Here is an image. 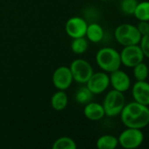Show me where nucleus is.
Instances as JSON below:
<instances>
[{
  "instance_id": "f257e3e1",
  "label": "nucleus",
  "mask_w": 149,
  "mask_h": 149,
  "mask_svg": "<svg viewBox=\"0 0 149 149\" xmlns=\"http://www.w3.org/2000/svg\"><path fill=\"white\" fill-rule=\"evenodd\" d=\"M119 115L127 128L142 129L149 124V107L135 101L125 104Z\"/></svg>"
},
{
  "instance_id": "f03ea898",
  "label": "nucleus",
  "mask_w": 149,
  "mask_h": 149,
  "mask_svg": "<svg viewBox=\"0 0 149 149\" xmlns=\"http://www.w3.org/2000/svg\"><path fill=\"white\" fill-rule=\"evenodd\" d=\"M96 62L102 71L110 74L120 68V54L113 47H102L96 54Z\"/></svg>"
},
{
  "instance_id": "7ed1b4c3",
  "label": "nucleus",
  "mask_w": 149,
  "mask_h": 149,
  "mask_svg": "<svg viewBox=\"0 0 149 149\" xmlns=\"http://www.w3.org/2000/svg\"><path fill=\"white\" fill-rule=\"evenodd\" d=\"M114 37L119 45L126 47L139 45L142 36L138 31L136 26L124 23L116 27L114 31Z\"/></svg>"
},
{
  "instance_id": "20e7f679",
  "label": "nucleus",
  "mask_w": 149,
  "mask_h": 149,
  "mask_svg": "<svg viewBox=\"0 0 149 149\" xmlns=\"http://www.w3.org/2000/svg\"><path fill=\"white\" fill-rule=\"evenodd\" d=\"M107 117H115L120 114L125 105V97L123 92L116 90L108 91L102 104Z\"/></svg>"
},
{
  "instance_id": "39448f33",
  "label": "nucleus",
  "mask_w": 149,
  "mask_h": 149,
  "mask_svg": "<svg viewBox=\"0 0 149 149\" xmlns=\"http://www.w3.org/2000/svg\"><path fill=\"white\" fill-rule=\"evenodd\" d=\"M73 80L80 84H85L94 73L91 64L82 58L74 59L69 65Z\"/></svg>"
},
{
  "instance_id": "423d86ee",
  "label": "nucleus",
  "mask_w": 149,
  "mask_h": 149,
  "mask_svg": "<svg viewBox=\"0 0 149 149\" xmlns=\"http://www.w3.org/2000/svg\"><path fill=\"white\" fill-rule=\"evenodd\" d=\"M118 140V145L123 148L135 149L142 144L144 140V134L140 129L127 128L119 134Z\"/></svg>"
},
{
  "instance_id": "0eeeda50",
  "label": "nucleus",
  "mask_w": 149,
  "mask_h": 149,
  "mask_svg": "<svg viewBox=\"0 0 149 149\" xmlns=\"http://www.w3.org/2000/svg\"><path fill=\"white\" fill-rule=\"evenodd\" d=\"M120 59L121 64L126 68H133L144 61L145 55L139 45H132L124 47L121 50Z\"/></svg>"
},
{
  "instance_id": "6e6552de",
  "label": "nucleus",
  "mask_w": 149,
  "mask_h": 149,
  "mask_svg": "<svg viewBox=\"0 0 149 149\" xmlns=\"http://www.w3.org/2000/svg\"><path fill=\"white\" fill-rule=\"evenodd\" d=\"M85 84L93 95H99L109 88L110 77L104 71L94 72Z\"/></svg>"
},
{
  "instance_id": "1a4fd4ad",
  "label": "nucleus",
  "mask_w": 149,
  "mask_h": 149,
  "mask_svg": "<svg viewBox=\"0 0 149 149\" xmlns=\"http://www.w3.org/2000/svg\"><path fill=\"white\" fill-rule=\"evenodd\" d=\"M73 77L69 67L60 66L53 73L52 83L58 91H67L73 84Z\"/></svg>"
},
{
  "instance_id": "9d476101",
  "label": "nucleus",
  "mask_w": 149,
  "mask_h": 149,
  "mask_svg": "<svg viewBox=\"0 0 149 149\" xmlns=\"http://www.w3.org/2000/svg\"><path fill=\"white\" fill-rule=\"evenodd\" d=\"M88 27V22L85 19L74 16L69 18L65 24V32L71 39L85 37L86 30Z\"/></svg>"
},
{
  "instance_id": "9b49d317",
  "label": "nucleus",
  "mask_w": 149,
  "mask_h": 149,
  "mask_svg": "<svg viewBox=\"0 0 149 149\" xmlns=\"http://www.w3.org/2000/svg\"><path fill=\"white\" fill-rule=\"evenodd\" d=\"M110 85L113 90L120 92H125L131 88V78L128 74L120 68L110 73Z\"/></svg>"
},
{
  "instance_id": "f8f14e48",
  "label": "nucleus",
  "mask_w": 149,
  "mask_h": 149,
  "mask_svg": "<svg viewBox=\"0 0 149 149\" xmlns=\"http://www.w3.org/2000/svg\"><path fill=\"white\" fill-rule=\"evenodd\" d=\"M132 95L135 102L143 105H149V83L136 81L132 87Z\"/></svg>"
},
{
  "instance_id": "ddd939ff",
  "label": "nucleus",
  "mask_w": 149,
  "mask_h": 149,
  "mask_svg": "<svg viewBox=\"0 0 149 149\" xmlns=\"http://www.w3.org/2000/svg\"><path fill=\"white\" fill-rule=\"evenodd\" d=\"M84 114L86 118L91 121H97L105 116L104 107L101 104L97 102H90L84 105Z\"/></svg>"
},
{
  "instance_id": "4468645a",
  "label": "nucleus",
  "mask_w": 149,
  "mask_h": 149,
  "mask_svg": "<svg viewBox=\"0 0 149 149\" xmlns=\"http://www.w3.org/2000/svg\"><path fill=\"white\" fill-rule=\"evenodd\" d=\"M86 39L92 43H99L104 37V31L101 25L97 22L88 24V27L85 33Z\"/></svg>"
},
{
  "instance_id": "2eb2a0df",
  "label": "nucleus",
  "mask_w": 149,
  "mask_h": 149,
  "mask_svg": "<svg viewBox=\"0 0 149 149\" xmlns=\"http://www.w3.org/2000/svg\"><path fill=\"white\" fill-rule=\"evenodd\" d=\"M52 108L56 111H63L68 103V97L65 91H58L54 92L50 99Z\"/></svg>"
},
{
  "instance_id": "dca6fc26",
  "label": "nucleus",
  "mask_w": 149,
  "mask_h": 149,
  "mask_svg": "<svg viewBox=\"0 0 149 149\" xmlns=\"http://www.w3.org/2000/svg\"><path fill=\"white\" fill-rule=\"evenodd\" d=\"M118 146V138L110 134L100 136L96 142V146L97 149H116Z\"/></svg>"
},
{
  "instance_id": "f3484780",
  "label": "nucleus",
  "mask_w": 149,
  "mask_h": 149,
  "mask_svg": "<svg viewBox=\"0 0 149 149\" xmlns=\"http://www.w3.org/2000/svg\"><path fill=\"white\" fill-rule=\"evenodd\" d=\"M93 96V93L88 89L86 85L81 86L76 91V93H74V101L80 104L85 105L92 101Z\"/></svg>"
},
{
  "instance_id": "a211bd4d",
  "label": "nucleus",
  "mask_w": 149,
  "mask_h": 149,
  "mask_svg": "<svg viewBox=\"0 0 149 149\" xmlns=\"http://www.w3.org/2000/svg\"><path fill=\"white\" fill-rule=\"evenodd\" d=\"M88 47H89V40L86 39V37L72 39L70 48L74 54H83L87 51Z\"/></svg>"
},
{
  "instance_id": "6ab92c4d",
  "label": "nucleus",
  "mask_w": 149,
  "mask_h": 149,
  "mask_svg": "<svg viewBox=\"0 0 149 149\" xmlns=\"http://www.w3.org/2000/svg\"><path fill=\"white\" fill-rule=\"evenodd\" d=\"M51 149H77V146L72 138L62 136L53 143Z\"/></svg>"
},
{
  "instance_id": "aec40b11",
  "label": "nucleus",
  "mask_w": 149,
  "mask_h": 149,
  "mask_svg": "<svg viewBox=\"0 0 149 149\" xmlns=\"http://www.w3.org/2000/svg\"><path fill=\"white\" fill-rule=\"evenodd\" d=\"M133 16L139 21H149V1L139 2Z\"/></svg>"
},
{
  "instance_id": "412c9836",
  "label": "nucleus",
  "mask_w": 149,
  "mask_h": 149,
  "mask_svg": "<svg viewBox=\"0 0 149 149\" xmlns=\"http://www.w3.org/2000/svg\"><path fill=\"white\" fill-rule=\"evenodd\" d=\"M133 68V77L135 78L136 81H146L149 72H148V66L144 62H140Z\"/></svg>"
},
{
  "instance_id": "4be33fe9",
  "label": "nucleus",
  "mask_w": 149,
  "mask_h": 149,
  "mask_svg": "<svg viewBox=\"0 0 149 149\" xmlns=\"http://www.w3.org/2000/svg\"><path fill=\"white\" fill-rule=\"evenodd\" d=\"M138 3V0H121L119 3V9L123 14L132 16L134 13Z\"/></svg>"
},
{
  "instance_id": "5701e85b",
  "label": "nucleus",
  "mask_w": 149,
  "mask_h": 149,
  "mask_svg": "<svg viewBox=\"0 0 149 149\" xmlns=\"http://www.w3.org/2000/svg\"><path fill=\"white\" fill-rule=\"evenodd\" d=\"M139 45L145 57L149 59V33L141 37V40H140V42Z\"/></svg>"
},
{
  "instance_id": "b1692460",
  "label": "nucleus",
  "mask_w": 149,
  "mask_h": 149,
  "mask_svg": "<svg viewBox=\"0 0 149 149\" xmlns=\"http://www.w3.org/2000/svg\"><path fill=\"white\" fill-rule=\"evenodd\" d=\"M138 31L141 34V36H144L146 34L149 33V22L148 21H139L136 26Z\"/></svg>"
},
{
  "instance_id": "393cba45",
  "label": "nucleus",
  "mask_w": 149,
  "mask_h": 149,
  "mask_svg": "<svg viewBox=\"0 0 149 149\" xmlns=\"http://www.w3.org/2000/svg\"><path fill=\"white\" fill-rule=\"evenodd\" d=\"M100 1H104V2H105V1H109V0H100Z\"/></svg>"
},
{
  "instance_id": "a878e982",
  "label": "nucleus",
  "mask_w": 149,
  "mask_h": 149,
  "mask_svg": "<svg viewBox=\"0 0 149 149\" xmlns=\"http://www.w3.org/2000/svg\"><path fill=\"white\" fill-rule=\"evenodd\" d=\"M148 66V72H149V65H147Z\"/></svg>"
},
{
  "instance_id": "bb28decb",
  "label": "nucleus",
  "mask_w": 149,
  "mask_h": 149,
  "mask_svg": "<svg viewBox=\"0 0 149 149\" xmlns=\"http://www.w3.org/2000/svg\"><path fill=\"white\" fill-rule=\"evenodd\" d=\"M148 22H149V21H148Z\"/></svg>"
}]
</instances>
